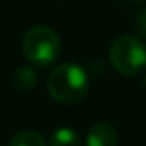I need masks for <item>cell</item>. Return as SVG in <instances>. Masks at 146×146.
<instances>
[{
	"mask_svg": "<svg viewBox=\"0 0 146 146\" xmlns=\"http://www.w3.org/2000/svg\"><path fill=\"white\" fill-rule=\"evenodd\" d=\"M46 90L50 96L64 105H74L81 102L88 90V74L78 64H62L52 69L46 79Z\"/></svg>",
	"mask_w": 146,
	"mask_h": 146,
	"instance_id": "6da1fadb",
	"label": "cell"
},
{
	"mask_svg": "<svg viewBox=\"0 0 146 146\" xmlns=\"http://www.w3.org/2000/svg\"><path fill=\"white\" fill-rule=\"evenodd\" d=\"M23 53L33 65L48 67L62 53L60 36L48 26H33L23 38Z\"/></svg>",
	"mask_w": 146,
	"mask_h": 146,
	"instance_id": "7a4b0ae2",
	"label": "cell"
},
{
	"mask_svg": "<svg viewBox=\"0 0 146 146\" xmlns=\"http://www.w3.org/2000/svg\"><path fill=\"white\" fill-rule=\"evenodd\" d=\"M110 62L124 76H136L146 69V45L134 36L124 35L110 45Z\"/></svg>",
	"mask_w": 146,
	"mask_h": 146,
	"instance_id": "3957f363",
	"label": "cell"
},
{
	"mask_svg": "<svg viewBox=\"0 0 146 146\" xmlns=\"http://www.w3.org/2000/svg\"><path fill=\"white\" fill-rule=\"evenodd\" d=\"M117 131L108 122L93 124L86 136V146H117Z\"/></svg>",
	"mask_w": 146,
	"mask_h": 146,
	"instance_id": "277c9868",
	"label": "cell"
},
{
	"mask_svg": "<svg viewBox=\"0 0 146 146\" xmlns=\"http://www.w3.org/2000/svg\"><path fill=\"white\" fill-rule=\"evenodd\" d=\"M36 81H38V76L35 69L29 65L17 67V70L12 76V86L17 93H29L36 86Z\"/></svg>",
	"mask_w": 146,
	"mask_h": 146,
	"instance_id": "5b68a950",
	"label": "cell"
},
{
	"mask_svg": "<svg viewBox=\"0 0 146 146\" xmlns=\"http://www.w3.org/2000/svg\"><path fill=\"white\" fill-rule=\"evenodd\" d=\"M48 146H81V137L74 129L60 127L50 136Z\"/></svg>",
	"mask_w": 146,
	"mask_h": 146,
	"instance_id": "8992f818",
	"label": "cell"
},
{
	"mask_svg": "<svg viewBox=\"0 0 146 146\" xmlns=\"http://www.w3.org/2000/svg\"><path fill=\"white\" fill-rule=\"evenodd\" d=\"M9 146H48L41 132L36 131H21L12 136Z\"/></svg>",
	"mask_w": 146,
	"mask_h": 146,
	"instance_id": "52a82bcc",
	"label": "cell"
},
{
	"mask_svg": "<svg viewBox=\"0 0 146 146\" xmlns=\"http://www.w3.org/2000/svg\"><path fill=\"white\" fill-rule=\"evenodd\" d=\"M136 29H137V33L141 35V38L146 40V9L139 11V14H137V17H136Z\"/></svg>",
	"mask_w": 146,
	"mask_h": 146,
	"instance_id": "ba28073f",
	"label": "cell"
},
{
	"mask_svg": "<svg viewBox=\"0 0 146 146\" xmlns=\"http://www.w3.org/2000/svg\"><path fill=\"white\" fill-rule=\"evenodd\" d=\"M129 2H141V0H129Z\"/></svg>",
	"mask_w": 146,
	"mask_h": 146,
	"instance_id": "9c48e42d",
	"label": "cell"
}]
</instances>
